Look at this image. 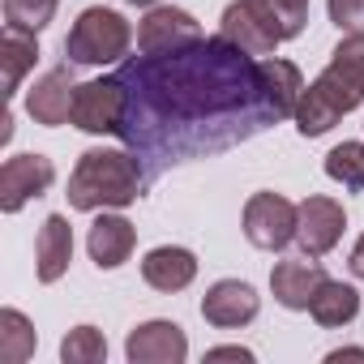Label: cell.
Returning <instances> with one entry per match:
<instances>
[{"instance_id":"obj_1","label":"cell","mask_w":364,"mask_h":364,"mask_svg":"<svg viewBox=\"0 0 364 364\" xmlns=\"http://www.w3.org/2000/svg\"><path fill=\"white\" fill-rule=\"evenodd\" d=\"M120 77L129 86V120L120 141L150 159V176L279 124L262 99L257 60L223 35L171 56L137 52Z\"/></svg>"},{"instance_id":"obj_2","label":"cell","mask_w":364,"mask_h":364,"mask_svg":"<svg viewBox=\"0 0 364 364\" xmlns=\"http://www.w3.org/2000/svg\"><path fill=\"white\" fill-rule=\"evenodd\" d=\"M146 171L133 150H86L69 171V206L73 210H124L141 198Z\"/></svg>"},{"instance_id":"obj_3","label":"cell","mask_w":364,"mask_h":364,"mask_svg":"<svg viewBox=\"0 0 364 364\" xmlns=\"http://www.w3.org/2000/svg\"><path fill=\"white\" fill-rule=\"evenodd\" d=\"M129 43H133L129 18L116 9H103V5H90L69 26L65 56H69V65H116L129 56Z\"/></svg>"},{"instance_id":"obj_4","label":"cell","mask_w":364,"mask_h":364,"mask_svg":"<svg viewBox=\"0 0 364 364\" xmlns=\"http://www.w3.org/2000/svg\"><path fill=\"white\" fill-rule=\"evenodd\" d=\"M364 103V90H355L343 73H334L330 65L317 73V82L313 86H304V95H300V107H296V129H300V137H321V133H330L347 112H355Z\"/></svg>"},{"instance_id":"obj_5","label":"cell","mask_w":364,"mask_h":364,"mask_svg":"<svg viewBox=\"0 0 364 364\" xmlns=\"http://www.w3.org/2000/svg\"><path fill=\"white\" fill-rule=\"evenodd\" d=\"M219 35L228 43H236L240 52H249L253 60H266V56H274L279 43H287L283 22H279L270 0H232V5L223 9Z\"/></svg>"},{"instance_id":"obj_6","label":"cell","mask_w":364,"mask_h":364,"mask_svg":"<svg viewBox=\"0 0 364 364\" xmlns=\"http://www.w3.org/2000/svg\"><path fill=\"white\" fill-rule=\"evenodd\" d=\"M129 120V86L124 77H95V82H82L77 95H73V129L82 133H112L120 137Z\"/></svg>"},{"instance_id":"obj_7","label":"cell","mask_w":364,"mask_h":364,"mask_svg":"<svg viewBox=\"0 0 364 364\" xmlns=\"http://www.w3.org/2000/svg\"><path fill=\"white\" fill-rule=\"evenodd\" d=\"M202 39H206L202 22L189 9H176V5H154L137 22V52L141 56H171V52H185Z\"/></svg>"},{"instance_id":"obj_8","label":"cell","mask_w":364,"mask_h":364,"mask_svg":"<svg viewBox=\"0 0 364 364\" xmlns=\"http://www.w3.org/2000/svg\"><path fill=\"white\" fill-rule=\"evenodd\" d=\"M245 236L253 249L279 253L296 240V202L283 193H253L245 202Z\"/></svg>"},{"instance_id":"obj_9","label":"cell","mask_w":364,"mask_h":364,"mask_svg":"<svg viewBox=\"0 0 364 364\" xmlns=\"http://www.w3.org/2000/svg\"><path fill=\"white\" fill-rule=\"evenodd\" d=\"M56 180V163L48 154H14L0 167V210L18 215L31 198H43Z\"/></svg>"},{"instance_id":"obj_10","label":"cell","mask_w":364,"mask_h":364,"mask_svg":"<svg viewBox=\"0 0 364 364\" xmlns=\"http://www.w3.org/2000/svg\"><path fill=\"white\" fill-rule=\"evenodd\" d=\"M343 228H347V215H343V206L334 198L313 193V198H304L296 206V245L309 257H326L343 240Z\"/></svg>"},{"instance_id":"obj_11","label":"cell","mask_w":364,"mask_h":364,"mask_svg":"<svg viewBox=\"0 0 364 364\" xmlns=\"http://www.w3.org/2000/svg\"><path fill=\"white\" fill-rule=\"evenodd\" d=\"M73 69L77 65H56L48 69L43 77H35V86L26 90V116L35 124H48V129H60L73 120V95H77V82H73Z\"/></svg>"},{"instance_id":"obj_12","label":"cell","mask_w":364,"mask_h":364,"mask_svg":"<svg viewBox=\"0 0 364 364\" xmlns=\"http://www.w3.org/2000/svg\"><path fill=\"white\" fill-rule=\"evenodd\" d=\"M326 279H330V274L321 270V262L309 257V253H300V257L274 262V270H270V291H274V300H279L283 309L309 313V304H313V296H317V287H321Z\"/></svg>"},{"instance_id":"obj_13","label":"cell","mask_w":364,"mask_h":364,"mask_svg":"<svg viewBox=\"0 0 364 364\" xmlns=\"http://www.w3.org/2000/svg\"><path fill=\"white\" fill-rule=\"evenodd\" d=\"M124 355L129 364H180L189 355V338L176 321H141L137 330H129Z\"/></svg>"},{"instance_id":"obj_14","label":"cell","mask_w":364,"mask_h":364,"mask_svg":"<svg viewBox=\"0 0 364 364\" xmlns=\"http://www.w3.org/2000/svg\"><path fill=\"white\" fill-rule=\"evenodd\" d=\"M262 313V296L253 291V283L245 279H219L206 296H202V317L219 330H240Z\"/></svg>"},{"instance_id":"obj_15","label":"cell","mask_w":364,"mask_h":364,"mask_svg":"<svg viewBox=\"0 0 364 364\" xmlns=\"http://www.w3.org/2000/svg\"><path fill=\"white\" fill-rule=\"evenodd\" d=\"M257 82H262V99H266L270 116L291 120L300 107V95H304V73L283 56H266V60H257Z\"/></svg>"},{"instance_id":"obj_16","label":"cell","mask_w":364,"mask_h":364,"mask_svg":"<svg viewBox=\"0 0 364 364\" xmlns=\"http://www.w3.org/2000/svg\"><path fill=\"white\" fill-rule=\"evenodd\" d=\"M141 279H146V287H154V291H163V296L185 291V287L198 279V257H193L189 249H180V245H159V249L146 253Z\"/></svg>"},{"instance_id":"obj_17","label":"cell","mask_w":364,"mask_h":364,"mask_svg":"<svg viewBox=\"0 0 364 364\" xmlns=\"http://www.w3.org/2000/svg\"><path fill=\"white\" fill-rule=\"evenodd\" d=\"M133 245H137V232H133V223L124 215H99L90 223V232H86V249H90V262L99 270L124 266L129 253H133Z\"/></svg>"},{"instance_id":"obj_18","label":"cell","mask_w":364,"mask_h":364,"mask_svg":"<svg viewBox=\"0 0 364 364\" xmlns=\"http://www.w3.org/2000/svg\"><path fill=\"white\" fill-rule=\"evenodd\" d=\"M73 262V228L65 215H48L39 236H35V270H39V283H56L65 279Z\"/></svg>"},{"instance_id":"obj_19","label":"cell","mask_w":364,"mask_h":364,"mask_svg":"<svg viewBox=\"0 0 364 364\" xmlns=\"http://www.w3.org/2000/svg\"><path fill=\"white\" fill-rule=\"evenodd\" d=\"M309 313H313V321L326 326V330L351 326V321L360 317V291H355L351 283H343V279H326V283L317 287Z\"/></svg>"},{"instance_id":"obj_20","label":"cell","mask_w":364,"mask_h":364,"mask_svg":"<svg viewBox=\"0 0 364 364\" xmlns=\"http://www.w3.org/2000/svg\"><path fill=\"white\" fill-rule=\"evenodd\" d=\"M35 60H39L35 35L5 26V35H0V73H5V99H14V95L22 90V77L35 69Z\"/></svg>"},{"instance_id":"obj_21","label":"cell","mask_w":364,"mask_h":364,"mask_svg":"<svg viewBox=\"0 0 364 364\" xmlns=\"http://www.w3.org/2000/svg\"><path fill=\"white\" fill-rule=\"evenodd\" d=\"M35 326L26 321V313L18 309H0V360L5 364H22L35 355Z\"/></svg>"},{"instance_id":"obj_22","label":"cell","mask_w":364,"mask_h":364,"mask_svg":"<svg viewBox=\"0 0 364 364\" xmlns=\"http://www.w3.org/2000/svg\"><path fill=\"white\" fill-rule=\"evenodd\" d=\"M326 176L338 180L343 189L360 193L364 189V141H343L326 154Z\"/></svg>"},{"instance_id":"obj_23","label":"cell","mask_w":364,"mask_h":364,"mask_svg":"<svg viewBox=\"0 0 364 364\" xmlns=\"http://www.w3.org/2000/svg\"><path fill=\"white\" fill-rule=\"evenodd\" d=\"M60 360H65V364H99V360H107V338H103V330H95V326H73V330L60 338Z\"/></svg>"},{"instance_id":"obj_24","label":"cell","mask_w":364,"mask_h":364,"mask_svg":"<svg viewBox=\"0 0 364 364\" xmlns=\"http://www.w3.org/2000/svg\"><path fill=\"white\" fill-rule=\"evenodd\" d=\"M56 18V0H5V26L39 35Z\"/></svg>"},{"instance_id":"obj_25","label":"cell","mask_w":364,"mask_h":364,"mask_svg":"<svg viewBox=\"0 0 364 364\" xmlns=\"http://www.w3.org/2000/svg\"><path fill=\"white\" fill-rule=\"evenodd\" d=\"M330 69L343 73L355 90H364V31L343 35V43L330 52Z\"/></svg>"},{"instance_id":"obj_26","label":"cell","mask_w":364,"mask_h":364,"mask_svg":"<svg viewBox=\"0 0 364 364\" xmlns=\"http://www.w3.org/2000/svg\"><path fill=\"white\" fill-rule=\"evenodd\" d=\"M326 9L338 31H364V0H326Z\"/></svg>"},{"instance_id":"obj_27","label":"cell","mask_w":364,"mask_h":364,"mask_svg":"<svg viewBox=\"0 0 364 364\" xmlns=\"http://www.w3.org/2000/svg\"><path fill=\"white\" fill-rule=\"evenodd\" d=\"M270 5H274V14L283 22V35L296 39L304 31V22H309V0H270Z\"/></svg>"},{"instance_id":"obj_28","label":"cell","mask_w":364,"mask_h":364,"mask_svg":"<svg viewBox=\"0 0 364 364\" xmlns=\"http://www.w3.org/2000/svg\"><path fill=\"white\" fill-rule=\"evenodd\" d=\"M206 360H245V364H249V360H253V351H249V347H210V351H206Z\"/></svg>"},{"instance_id":"obj_29","label":"cell","mask_w":364,"mask_h":364,"mask_svg":"<svg viewBox=\"0 0 364 364\" xmlns=\"http://www.w3.org/2000/svg\"><path fill=\"white\" fill-rule=\"evenodd\" d=\"M347 266H351V274L364 283V236L355 240V249H351V257H347Z\"/></svg>"},{"instance_id":"obj_30","label":"cell","mask_w":364,"mask_h":364,"mask_svg":"<svg viewBox=\"0 0 364 364\" xmlns=\"http://www.w3.org/2000/svg\"><path fill=\"white\" fill-rule=\"evenodd\" d=\"M326 360L330 364H338V360H364V347H343V351H330Z\"/></svg>"},{"instance_id":"obj_31","label":"cell","mask_w":364,"mask_h":364,"mask_svg":"<svg viewBox=\"0 0 364 364\" xmlns=\"http://www.w3.org/2000/svg\"><path fill=\"white\" fill-rule=\"evenodd\" d=\"M124 5H141V9H154L159 0H124Z\"/></svg>"}]
</instances>
